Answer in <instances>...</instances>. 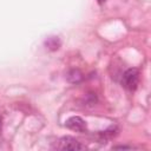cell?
I'll return each instance as SVG.
<instances>
[{
    "instance_id": "1",
    "label": "cell",
    "mask_w": 151,
    "mask_h": 151,
    "mask_svg": "<svg viewBox=\"0 0 151 151\" xmlns=\"http://www.w3.org/2000/svg\"><path fill=\"white\" fill-rule=\"evenodd\" d=\"M139 83V72L137 68H129L124 72L122 78V84L126 90L133 91L136 90Z\"/></svg>"
},
{
    "instance_id": "2",
    "label": "cell",
    "mask_w": 151,
    "mask_h": 151,
    "mask_svg": "<svg viewBox=\"0 0 151 151\" xmlns=\"http://www.w3.org/2000/svg\"><path fill=\"white\" fill-rule=\"evenodd\" d=\"M57 149L59 150H66V151H79V150H84L85 145H83L80 142H78L76 138L66 136L59 139Z\"/></svg>"
},
{
    "instance_id": "3",
    "label": "cell",
    "mask_w": 151,
    "mask_h": 151,
    "mask_svg": "<svg viewBox=\"0 0 151 151\" xmlns=\"http://www.w3.org/2000/svg\"><path fill=\"white\" fill-rule=\"evenodd\" d=\"M65 125L73 130V131H79V132H83L86 130V123L83 118L78 117V116H74V117H71L68 118L66 122H65Z\"/></svg>"
},
{
    "instance_id": "4",
    "label": "cell",
    "mask_w": 151,
    "mask_h": 151,
    "mask_svg": "<svg viewBox=\"0 0 151 151\" xmlns=\"http://www.w3.org/2000/svg\"><path fill=\"white\" fill-rule=\"evenodd\" d=\"M66 78L71 83H79L83 79V74H81V72L79 70H71V71L67 72Z\"/></svg>"
},
{
    "instance_id": "5",
    "label": "cell",
    "mask_w": 151,
    "mask_h": 151,
    "mask_svg": "<svg viewBox=\"0 0 151 151\" xmlns=\"http://www.w3.org/2000/svg\"><path fill=\"white\" fill-rule=\"evenodd\" d=\"M104 1H105V0H98V2H99V4H103Z\"/></svg>"
},
{
    "instance_id": "6",
    "label": "cell",
    "mask_w": 151,
    "mask_h": 151,
    "mask_svg": "<svg viewBox=\"0 0 151 151\" xmlns=\"http://www.w3.org/2000/svg\"><path fill=\"white\" fill-rule=\"evenodd\" d=\"M0 126H1V119H0Z\"/></svg>"
}]
</instances>
